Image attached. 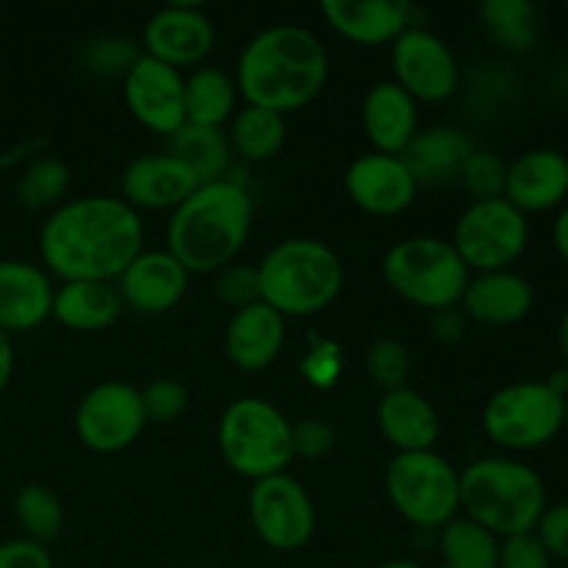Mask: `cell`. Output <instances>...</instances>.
Segmentation results:
<instances>
[{"label":"cell","instance_id":"7402d4cb","mask_svg":"<svg viewBox=\"0 0 568 568\" xmlns=\"http://www.w3.org/2000/svg\"><path fill=\"white\" fill-rule=\"evenodd\" d=\"M53 311V286L28 261H0V333H26Z\"/></svg>","mask_w":568,"mask_h":568},{"label":"cell","instance_id":"7a4b0ae2","mask_svg":"<svg viewBox=\"0 0 568 568\" xmlns=\"http://www.w3.org/2000/svg\"><path fill=\"white\" fill-rule=\"evenodd\" d=\"M331 61L308 28L275 26L261 31L239 55L236 89L247 105L297 111L325 89Z\"/></svg>","mask_w":568,"mask_h":568},{"label":"cell","instance_id":"816d5d0a","mask_svg":"<svg viewBox=\"0 0 568 568\" xmlns=\"http://www.w3.org/2000/svg\"><path fill=\"white\" fill-rule=\"evenodd\" d=\"M438 568H449V566H438Z\"/></svg>","mask_w":568,"mask_h":568},{"label":"cell","instance_id":"ee69618b","mask_svg":"<svg viewBox=\"0 0 568 568\" xmlns=\"http://www.w3.org/2000/svg\"><path fill=\"white\" fill-rule=\"evenodd\" d=\"M430 327H433V336L438 338V342L444 344H455L464 338V331H466V314H460L458 305L455 308H444V311H436L430 320Z\"/></svg>","mask_w":568,"mask_h":568},{"label":"cell","instance_id":"bcb514c9","mask_svg":"<svg viewBox=\"0 0 568 568\" xmlns=\"http://www.w3.org/2000/svg\"><path fill=\"white\" fill-rule=\"evenodd\" d=\"M552 242H555V250H558L560 258L568 264V203L560 209L558 220H555L552 225Z\"/></svg>","mask_w":568,"mask_h":568},{"label":"cell","instance_id":"603a6c76","mask_svg":"<svg viewBox=\"0 0 568 568\" xmlns=\"http://www.w3.org/2000/svg\"><path fill=\"white\" fill-rule=\"evenodd\" d=\"M286 342V320L266 303H255L233 314L225 331V353L242 372H261L281 355Z\"/></svg>","mask_w":568,"mask_h":568},{"label":"cell","instance_id":"484cf974","mask_svg":"<svg viewBox=\"0 0 568 568\" xmlns=\"http://www.w3.org/2000/svg\"><path fill=\"white\" fill-rule=\"evenodd\" d=\"M377 425L399 453H427L442 436L436 408L408 386L383 394L377 405Z\"/></svg>","mask_w":568,"mask_h":568},{"label":"cell","instance_id":"2e32d148","mask_svg":"<svg viewBox=\"0 0 568 568\" xmlns=\"http://www.w3.org/2000/svg\"><path fill=\"white\" fill-rule=\"evenodd\" d=\"M349 200L372 216H397L416 200V181L399 155L369 153L353 161L344 178Z\"/></svg>","mask_w":568,"mask_h":568},{"label":"cell","instance_id":"cb8c5ba5","mask_svg":"<svg viewBox=\"0 0 568 568\" xmlns=\"http://www.w3.org/2000/svg\"><path fill=\"white\" fill-rule=\"evenodd\" d=\"M361 122L375 153L403 155L419 125L416 100L394 81H383L364 98Z\"/></svg>","mask_w":568,"mask_h":568},{"label":"cell","instance_id":"e575fe53","mask_svg":"<svg viewBox=\"0 0 568 568\" xmlns=\"http://www.w3.org/2000/svg\"><path fill=\"white\" fill-rule=\"evenodd\" d=\"M410 369H414V361H410L408 347H405L403 342L377 338V342L366 349V372H369L372 381L381 388H386V392H397V388L408 386Z\"/></svg>","mask_w":568,"mask_h":568},{"label":"cell","instance_id":"d6a6232c","mask_svg":"<svg viewBox=\"0 0 568 568\" xmlns=\"http://www.w3.org/2000/svg\"><path fill=\"white\" fill-rule=\"evenodd\" d=\"M14 516L17 525L22 527L26 538L37 544H50L59 538L61 527H64V508L61 499L50 491L48 486H22L20 494L14 497Z\"/></svg>","mask_w":568,"mask_h":568},{"label":"cell","instance_id":"f35d334b","mask_svg":"<svg viewBox=\"0 0 568 568\" xmlns=\"http://www.w3.org/2000/svg\"><path fill=\"white\" fill-rule=\"evenodd\" d=\"M216 294L233 311L250 308L261 303V283L258 266L253 264H231L222 272H216Z\"/></svg>","mask_w":568,"mask_h":568},{"label":"cell","instance_id":"9c48e42d","mask_svg":"<svg viewBox=\"0 0 568 568\" xmlns=\"http://www.w3.org/2000/svg\"><path fill=\"white\" fill-rule=\"evenodd\" d=\"M566 399L544 381H521L499 388L483 408V430L510 453L541 449L564 430Z\"/></svg>","mask_w":568,"mask_h":568},{"label":"cell","instance_id":"30bf717a","mask_svg":"<svg viewBox=\"0 0 568 568\" xmlns=\"http://www.w3.org/2000/svg\"><path fill=\"white\" fill-rule=\"evenodd\" d=\"M530 244V222L505 197L471 203L455 225L453 247L471 270L503 272L525 255Z\"/></svg>","mask_w":568,"mask_h":568},{"label":"cell","instance_id":"ac0fdd59","mask_svg":"<svg viewBox=\"0 0 568 568\" xmlns=\"http://www.w3.org/2000/svg\"><path fill=\"white\" fill-rule=\"evenodd\" d=\"M197 175L170 153L139 155L122 172V200L131 209L175 211L197 192Z\"/></svg>","mask_w":568,"mask_h":568},{"label":"cell","instance_id":"c3c4849f","mask_svg":"<svg viewBox=\"0 0 568 568\" xmlns=\"http://www.w3.org/2000/svg\"><path fill=\"white\" fill-rule=\"evenodd\" d=\"M558 347H560V355H564V369H568V308L564 311V316H560Z\"/></svg>","mask_w":568,"mask_h":568},{"label":"cell","instance_id":"6da1fadb","mask_svg":"<svg viewBox=\"0 0 568 568\" xmlns=\"http://www.w3.org/2000/svg\"><path fill=\"white\" fill-rule=\"evenodd\" d=\"M144 227L122 197H81L59 205L39 233L42 261L64 283H111L142 253Z\"/></svg>","mask_w":568,"mask_h":568},{"label":"cell","instance_id":"ba28073f","mask_svg":"<svg viewBox=\"0 0 568 568\" xmlns=\"http://www.w3.org/2000/svg\"><path fill=\"white\" fill-rule=\"evenodd\" d=\"M386 491L405 521L442 530L460 510V471L433 449L399 453L386 469Z\"/></svg>","mask_w":568,"mask_h":568},{"label":"cell","instance_id":"d4e9b609","mask_svg":"<svg viewBox=\"0 0 568 568\" xmlns=\"http://www.w3.org/2000/svg\"><path fill=\"white\" fill-rule=\"evenodd\" d=\"M475 153V142L460 128H430V131H416L410 144L399 159L414 175L416 186H447L458 181L466 159Z\"/></svg>","mask_w":568,"mask_h":568},{"label":"cell","instance_id":"8992f818","mask_svg":"<svg viewBox=\"0 0 568 568\" xmlns=\"http://www.w3.org/2000/svg\"><path fill=\"white\" fill-rule=\"evenodd\" d=\"M383 281L405 303L425 311L455 308L469 286V266L453 247L436 236L397 242L383 258Z\"/></svg>","mask_w":568,"mask_h":568},{"label":"cell","instance_id":"60d3db41","mask_svg":"<svg viewBox=\"0 0 568 568\" xmlns=\"http://www.w3.org/2000/svg\"><path fill=\"white\" fill-rule=\"evenodd\" d=\"M333 444H336V433H333V427L327 422L303 419L297 425H292L294 458L320 460L331 453Z\"/></svg>","mask_w":568,"mask_h":568},{"label":"cell","instance_id":"ab89813d","mask_svg":"<svg viewBox=\"0 0 568 568\" xmlns=\"http://www.w3.org/2000/svg\"><path fill=\"white\" fill-rule=\"evenodd\" d=\"M497 568H552V555L532 532L510 536L499 541V566Z\"/></svg>","mask_w":568,"mask_h":568},{"label":"cell","instance_id":"83f0119b","mask_svg":"<svg viewBox=\"0 0 568 568\" xmlns=\"http://www.w3.org/2000/svg\"><path fill=\"white\" fill-rule=\"evenodd\" d=\"M170 155L181 159L203 186V183L225 181L233 150L222 128H203L186 122L181 131L170 136Z\"/></svg>","mask_w":568,"mask_h":568},{"label":"cell","instance_id":"4fadbf2b","mask_svg":"<svg viewBox=\"0 0 568 568\" xmlns=\"http://www.w3.org/2000/svg\"><path fill=\"white\" fill-rule=\"evenodd\" d=\"M394 83L416 103H442L458 92L460 67L442 37L425 28H408L394 39Z\"/></svg>","mask_w":568,"mask_h":568},{"label":"cell","instance_id":"d590c367","mask_svg":"<svg viewBox=\"0 0 568 568\" xmlns=\"http://www.w3.org/2000/svg\"><path fill=\"white\" fill-rule=\"evenodd\" d=\"M505 178H508V164L494 150L475 148V153L466 159L458 181L475 197V203H483V200L505 197Z\"/></svg>","mask_w":568,"mask_h":568},{"label":"cell","instance_id":"7bdbcfd3","mask_svg":"<svg viewBox=\"0 0 568 568\" xmlns=\"http://www.w3.org/2000/svg\"><path fill=\"white\" fill-rule=\"evenodd\" d=\"M0 568H53L48 547L31 538H14L0 544Z\"/></svg>","mask_w":568,"mask_h":568},{"label":"cell","instance_id":"836d02e7","mask_svg":"<svg viewBox=\"0 0 568 568\" xmlns=\"http://www.w3.org/2000/svg\"><path fill=\"white\" fill-rule=\"evenodd\" d=\"M70 189V170L59 159H39L22 172L17 183V197L26 209H50L61 203Z\"/></svg>","mask_w":568,"mask_h":568},{"label":"cell","instance_id":"3957f363","mask_svg":"<svg viewBox=\"0 0 568 568\" xmlns=\"http://www.w3.org/2000/svg\"><path fill=\"white\" fill-rule=\"evenodd\" d=\"M253 227V197L236 181L203 183L166 225V253L189 275L222 272L236 261Z\"/></svg>","mask_w":568,"mask_h":568},{"label":"cell","instance_id":"e0dca14e","mask_svg":"<svg viewBox=\"0 0 568 568\" xmlns=\"http://www.w3.org/2000/svg\"><path fill=\"white\" fill-rule=\"evenodd\" d=\"M505 200L521 214L564 209L568 200V155L555 148H536L508 164Z\"/></svg>","mask_w":568,"mask_h":568},{"label":"cell","instance_id":"7dc6e473","mask_svg":"<svg viewBox=\"0 0 568 568\" xmlns=\"http://www.w3.org/2000/svg\"><path fill=\"white\" fill-rule=\"evenodd\" d=\"M544 383H547V386L552 388V392L558 394V397L568 399V369L552 372V377H549V381H544Z\"/></svg>","mask_w":568,"mask_h":568},{"label":"cell","instance_id":"f546056e","mask_svg":"<svg viewBox=\"0 0 568 568\" xmlns=\"http://www.w3.org/2000/svg\"><path fill=\"white\" fill-rule=\"evenodd\" d=\"M227 142H231L233 153L242 155L244 161H270L281 153L283 142H286V120L277 111L244 105L233 116Z\"/></svg>","mask_w":568,"mask_h":568},{"label":"cell","instance_id":"44dd1931","mask_svg":"<svg viewBox=\"0 0 568 568\" xmlns=\"http://www.w3.org/2000/svg\"><path fill=\"white\" fill-rule=\"evenodd\" d=\"M460 305H464V314L480 325L508 327L530 316L536 292H532V283L519 272H483V275L469 277Z\"/></svg>","mask_w":568,"mask_h":568},{"label":"cell","instance_id":"ffe728a7","mask_svg":"<svg viewBox=\"0 0 568 568\" xmlns=\"http://www.w3.org/2000/svg\"><path fill=\"white\" fill-rule=\"evenodd\" d=\"M322 14L338 37L375 48L408 31L414 9L403 0H325Z\"/></svg>","mask_w":568,"mask_h":568},{"label":"cell","instance_id":"1f68e13d","mask_svg":"<svg viewBox=\"0 0 568 568\" xmlns=\"http://www.w3.org/2000/svg\"><path fill=\"white\" fill-rule=\"evenodd\" d=\"M442 555L449 568H497L499 538L466 516L442 527Z\"/></svg>","mask_w":568,"mask_h":568},{"label":"cell","instance_id":"5b68a950","mask_svg":"<svg viewBox=\"0 0 568 568\" xmlns=\"http://www.w3.org/2000/svg\"><path fill=\"white\" fill-rule=\"evenodd\" d=\"M261 303L286 316H311L338 297L344 270L338 255L316 239H286L258 266Z\"/></svg>","mask_w":568,"mask_h":568},{"label":"cell","instance_id":"4dcf8cb0","mask_svg":"<svg viewBox=\"0 0 568 568\" xmlns=\"http://www.w3.org/2000/svg\"><path fill=\"white\" fill-rule=\"evenodd\" d=\"M483 26L510 53H530L538 42V11L530 0H486L477 9Z\"/></svg>","mask_w":568,"mask_h":568},{"label":"cell","instance_id":"7c38bea8","mask_svg":"<svg viewBox=\"0 0 568 568\" xmlns=\"http://www.w3.org/2000/svg\"><path fill=\"white\" fill-rule=\"evenodd\" d=\"M144 416L142 394L128 383H100L81 399L75 414V433L92 453L114 455L131 447L142 436Z\"/></svg>","mask_w":568,"mask_h":568},{"label":"cell","instance_id":"f6af8a7d","mask_svg":"<svg viewBox=\"0 0 568 568\" xmlns=\"http://www.w3.org/2000/svg\"><path fill=\"white\" fill-rule=\"evenodd\" d=\"M11 372H14V347H11V338L0 333V394L9 386Z\"/></svg>","mask_w":568,"mask_h":568},{"label":"cell","instance_id":"8d00e7d4","mask_svg":"<svg viewBox=\"0 0 568 568\" xmlns=\"http://www.w3.org/2000/svg\"><path fill=\"white\" fill-rule=\"evenodd\" d=\"M139 50L131 39L122 37H98L92 42L83 44L81 64L87 72L94 75H128L139 59Z\"/></svg>","mask_w":568,"mask_h":568},{"label":"cell","instance_id":"f907efd6","mask_svg":"<svg viewBox=\"0 0 568 568\" xmlns=\"http://www.w3.org/2000/svg\"><path fill=\"white\" fill-rule=\"evenodd\" d=\"M564 430L568 433V399H566V410H564Z\"/></svg>","mask_w":568,"mask_h":568},{"label":"cell","instance_id":"d6986e66","mask_svg":"<svg viewBox=\"0 0 568 568\" xmlns=\"http://www.w3.org/2000/svg\"><path fill=\"white\" fill-rule=\"evenodd\" d=\"M116 281L122 305L136 314H164L186 294L189 272L166 250H142Z\"/></svg>","mask_w":568,"mask_h":568},{"label":"cell","instance_id":"74e56055","mask_svg":"<svg viewBox=\"0 0 568 568\" xmlns=\"http://www.w3.org/2000/svg\"><path fill=\"white\" fill-rule=\"evenodd\" d=\"M142 405L148 422H175L183 410L189 408V392L181 381L175 377H159L150 386H144L142 392Z\"/></svg>","mask_w":568,"mask_h":568},{"label":"cell","instance_id":"b9f144b4","mask_svg":"<svg viewBox=\"0 0 568 568\" xmlns=\"http://www.w3.org/2000/svg\"><path fill=\"white\" fill-rule=\"evenodd\" d=\"M536 536L552 555V560H566L568 564V503L547 505L544 516L538 519Z\"/></svg>","mask_w":568,"mask_h":568},{"label":"cell","instance_id":"4316f807","mask_svg":"<svg viewBox=\"0 0 568 568\" xmlns=\"http://www.w3.org/2000/svg\"><path fill=\"white\" fill-rule=\"evenodd\" d=\"M122 314V297L111 283L72 281L53 292L50 316L75 333L105 331Z\"/></svg>","mask_w":568,"mask_h":568},{"label":"cell","instance_id":"8fae6325","mask_svg":"<svg viewBox=\"0 0 568 568\" xmlns=\"http://www.w3.org/2000/svg\"><path fill=\"white\" fill-rule=\"evenodd\" d=\"M247 508L255 536L277 552L303 549L316 530V510L308 491L286 471L255 480Z\"/></svg>","mask_w":568,"mask_h":568},{"label":"cell","instance_id":"f1b7e54d","mask_svg":"<svg viewBox=\"0 0 568 568\" xmlns=\"http://www.w3.org/2000/svg\"><path fill=\"white\" fill-rule=\"evenodd\" d=\"M236 81L216 67H200L183 78V105L186 122L203 128H222L236 109Z\"/></svg>","mask_w":568,"mask_h":568},{"label":"cell","instance_id":"9a60e30c","mask_svg":"<svg viewBox=\"0 0 568 568\" xmlns=\"http://www.w3.org/2000/svg\"><path fill=\"white\" fill-rule=\"evenodd\" d=\"M214 22L194 6H166L144 26V55L181 72L194 67L214 50Z\"/></svg>","mask_w":568,"mask_h":568},{"label":"cell","instance_id":"681fc988","mask_svg":"<svg viewBox=\"0 0 568 568\" xmlns=\"http://www.w3.org/2000/svg\"><path fill=\"white\" fill-rule=\"evenodd\" d=\"M377 568H422V566L414 564V560H388V564H383Z\"/></svg>","mask_w":568,"mask_h":568},{"label":"cell","instance_id":"277c9868","mask_svg":"<svg viewBox=\"0 0 568 568\" xmlns=\"http://www.w3.org/2000/svg\"><path fill=\"white\" fill-rule=\"evenodd\" d=\"M460 510L497 538L521 536L547 510V486L521 460L480 458L460 471Z\"/></svg>","mask_w":568,"mask_h":568},{"label":"cell","instance_id":"5bb4252c","mask_svg":"<svg viewBox=\"0 0 568 568\" xmlns=\"http://www.w3.org/2000/svg\"><path fill=\"white\" fill-rule=\"evenodd\" d=\"M125 103L144 128L164 136L186 125L181 72L144 53L125 75Z\"/></svg>","mask_w":568,"mask_h":568},{"label":"cell","instance_id":"52a82bcc","mask_svg":"<svg viewBox=\"0 0 568 568\" xmlns=\"http://www.w3.org/2000/svg\"><path fill=\"white\" fill-rule=\"evenodd\" d=\"M216 442L225 464L253 483L283 475L294 458L292 422L275 405L258 397H244L227 405Z\"/></svg>","mask_w":568,"mask_h":568}]
</instances>
